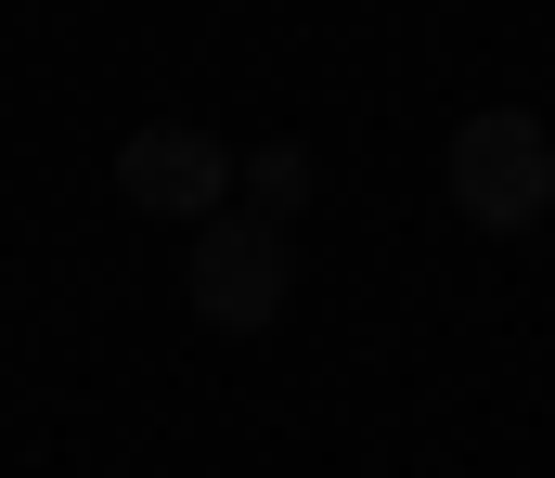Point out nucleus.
Listing matches in <instances>:
<instances>
[{
  "label": "nucleus",
  "instance_id": "nucleus-1",
  "mask_svg": "<svg viewBox=\"0 0 555 478\" xmlns=\"http://www.w3.org/2000/svg\"><path fill=\"white\" fill-rule=\"evenodd\" d=\"M452 207L478 220V233H530L555 207V130L530 117V104H491V117H465L452 130Z\"/></svg>",
  "mask_w": 555,
  "mask_h": 478
},
{
  "label": "nucleus",
  "instance_id": "nucleus-2",
  "mask_svg": "<svg viewBox=\"0 0 555 478\" xmlns=\"http://www.w3.org/2000/svg\"><path fill=\"white\" fill-rule=\"evenodd\" d=\"M284 298H297V233L259 220V207H220L194 233V323L207 336H272Z\"/></svg>",
  "mask_w": 555,
  "mask_h": 478
},
{
  "label": "nucleus",
  "instance_id": "nucleus-3",
  "mask_svg": "<svg viewBox=\"0 0 555 478\" xmlns=\"http://www.w3.org/2000/svg\"><path fill=\"white\" fill-rule=\"evenodd\" d=\"M233 143H220V130H194V117H142L130 143H117V207H142V220H194V233H207V220H220V207H233Z\"/></svg>",
  "mask_w": 555,
  "mask_h": 478
},
{
  "label": "nucleus",
  "instance_id": "nucleus-4",
  "mask_svg": "<svg viewBox=\"0 0 555 478\" xmlns=\"http://www.w3.org/2000/svg\"><path fill=\"white\" fill-rule=\"evenodd\" d=\"M233 194H246L259 220H297V207H310V143H259V156L233 168Z\"/></svg>",
  "mask_w": 555,
  "mask_h": 478
}]
</instances>
